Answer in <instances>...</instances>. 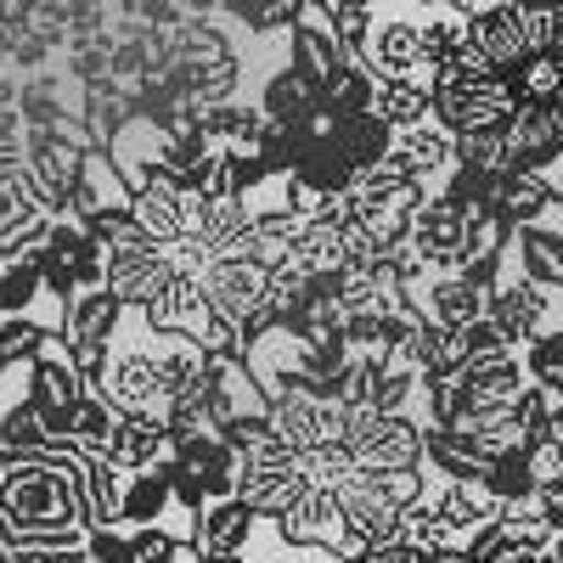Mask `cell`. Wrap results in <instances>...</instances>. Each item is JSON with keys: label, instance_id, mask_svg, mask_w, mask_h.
<instances>
[{"label": "cell", "instance_id": "8992f818", "mask_svg": "<svg viewBox=\"0 0 563 563\" xmlns=\"http://www.w3.org/2000/svg\"><path fill=\"white\" fill-rule=\"evenodd\" d=\"M282 63H288L310 90H321L327 79H333V74L350 63L344 40L333 34V23H327V12H321V0H305L299 23H294L288 34H282Z\"/></svg>", "mask_w": 563, "mask_h": 563}, {"label": "cell", "instance_id": "f1b7e54d", "mask_svg": "<svg viewBox=\"0 0 563 563\" xmlns=\"http://www.w3.org/2000/svg\"><path fill=\"white\" fill-rule=\"evenodd\" d=\"M45 440L52 434H45V422H40V411L29 400H12L7 411H0V451H34Z\"/></svg>", "mask_w": 563, "mask_h": 563}, {"label": "cell", "instance_id": "4fadbf2b", "mask_svg": "<svg viewBox=\"0 0 563 563\" xmlns=\"http://www.w3.org/2000/svg\"><path fill=\"white\" fill-rule=\"evenodd\" d=\"M260 519L238 501V496H220V501H203L192 512V530H186V552H249Z\"/></svg>", "mask_w": 563, "mask_h": 563}, {"label": "cell", "instance_id": "6da1fadb", "mask_svg": "<svg viewBox=\"0 0 563 563\" xmlns=\"http://www.w3.org/2000/svg\"><path fill=\"white\" fill-rule=\"evenodd\" d=\"M85 158H90V147H85L79 135L57 130V124H29L23 130V175H29V186L40 192V203L52 209V214H63V203L74 192Z\"/></svg>", "mask_w": 563, "mask_h": 563}, {"label": "cell", "instance_id": "30bf717a", "mask_svg": "<svg viewBox=\"0 0 563 563\" xmlns=\"http://www.w3.org/2000/svg\"><path fill=\"white\" fill-rule=\"evenodd\" d=\"M507 260H519L525 282H536V288H547V294H563V231H558V214L512 225L507 231Z\"/></svg>", "mask_w": 563, "mask_h": 563}, {"label": "cell", "instance_id": "e0dca14e", "mask_svg": "<svg viewBox=\"0 0 563 563\" xmlns=\"http://www.w3.org/2000/svg\"><path fill=\"white\" fill-rule=\"evenodd\" d=\"M113 474H141V467H153L158 456H169V440H164V422L153 417H113V429L97 451Z\"/></svg>", "mask_w": 563, "mask_h": 563}, {"label": "cell", "instance_id": "d590c367", "mask_svg": "<svg viewBox=\"0 0 563 563\" xmlns=\"http://www.w3.org/2000/svg\"><path fill=\"white\" fill-rule=\"evenodd\" d=\"M169 563H198V558H192V552H186V541H180V552H175Z\"/></svg>", "mask_w": 563, "mask_h": 563}, {"label": "cell", "instance_id": "cb8c5ba5", "mask_svg": "<svg viewBox=\"0 0 563 563\" xmlns=\"http://www.w3.org/2000/svg\"><path fill=\"white\" fill-rule=\"evenodd\" d=\"M512 355H519L530 389H541V395H563V333H558V327H552V333L525 339Z\"/></svg>", "mask_w": 563, "mask_h": 563}, {"label": "cell", "instance_id": "4316f807", "mask_svg": "<svg viewBox=\"0 0 563 563\" xmlns=\"http://www.w3.org/2000/svg\"><path fill=\"white\" fill-rule=\"evenodd\" d=\"M40 299H45V288H40L34 260L29 254L23 260H0V316H34Z\"/></svg>", "mask_w": 563, "mask_h": 563}, {"label": "cell", "instance_id": "d4e9b609", "mask_svg": "<svg viewBox=\"0 0 563 563\" xmlns=\"http://www.w3.org/2000/svg\"><path fill=\"white\" fill-rule=\"evenodd\" d=\"M372 85H378V79H372V74L350 57L333 79H327V85L316 90V102H321L327 113H333V119H339V113H366V108H372Z\"/></svg>", "mask_w": 563, "mask_h": 563}, {"label": "cell", "instance_id": "9a60e30c", "mask_svg": "<svg viewBox=\"0 0 563 563\" xmlns=\"http://www.w3.org/2000/svg\"><path fill=\"white\" fill-rule=\"evenodd\" d=\"M490 214L512 231L525 220H541V214H558V186L536 169H501L496 175V192H490Z\"/></svg>", "mask_w": 563, "mask_h": 563}, {"label": "cell", "instance_id": "7a4b0ae2", "mask_svg": "<svg viewBox=\"0 0 563 563\" xmlns=\"http://www.w3.org/2000/svg\"><path fill=\"white\" fill-rule=\"evenodd\" d=\"M512 113V90L501 74L467 79V85H434L429 90V119L445 135H467V130H501Z\"/></svg>", "mask_w": 563, "mask_h": 563}, {"label": "cell", "instance_id": "ffe728a7", "mask_svg": "<svg viewBox=\"0 0 563 563\" xmlns=\"http://www.w3.org/2000/svg\"><path fill=\"white\" fill-rule=\"evenodd\" d=\"M395 153L406 164V175L429 192V186H440V175L451 169V135L434 124V119H422L411 130H395Z\"/></svg>", "mask_w": 563, "mask_h": 563}, {"label": "cell", "instance_id": "4dcf8cb0", "mask_svg": "<svg viewBox=\"0 0 563 563\" xmlns=\"http://www.w3.org/2000/svg\"><path fill=\"white\" fill-rule=\"evenodd\" d=\"M339 563H422V552L406 547V541H389V547H372V552H355V558H339Z\"/></svg>", "mask_w": 563, "mask_h": 563}, {"label": "cell", "instance_id": "83f0119b", "mask_svg": "<svg viewBox=\"0 0 563 563\" xmlns=\"http://www.w3.org/2000/svg\"><path fill=\"white\" fill-rule=\"evenodd\" d=\"M108 429H113L108 400H102V395H79L74 422H68V445H74L79 456H97V451H102V440H108Z\"/></svg>", "mask_w": 563, "mask_h": 563}, {"label": "cell", "instance_id": "44dd1931", "mask_svg": "<svg viewBox=\"0 0 563 563\" xmlns=\"http://www.w3.org/2000/svg\"><path fill=\"white\" fill-rule=\"evenodd\" d=\"M333 147L344 153L350 169H366V164H378L395 147V130L378 113H339L333 119Z\"/></svg>", "mask_w": 563, "mask_h": 563}, {"label": "cell", "instance_id": "ba28073f", "mask_svg": "<svg viewBox=\"0 0 563 563\" xmlns=\"http://www.w3.org/2000/svg\"><path fill=\"white\" fill-rule=\"evenodd\" d=\"M169 260H175V249H169ZM203 282H198V271L186 265V260H175L169 265V276L158 282V294L141 305L135 316H141V327L147 333H186L192 339L198 333V321H203Z\"/></svg>", "mask_w": 563, "mask_h": 563}, {"label": "cell", "instance_id": "e575fe53", "mask_svg": "<svg viewBox=\"0 0 563 563\" xmlns=\"http://www.w3.org/2000/svg\"><path fill=\"white\" fill-rule=\"evenodd\" d=\"M198 563H243V552H192Z\"/></svg>", "mask_w": 563, "mask_h": 563}, {"label": "cell", "instance_id": "f546056e", "mask_svg": "<svg viewBox=\"0 0 563 563\" xmlns=\"http://www.w3.org/2000/svg\"><path fill=\"white\" fill-rule=\"evenodd\" d=\"M124 547H130V563H169L180 552V536L164 525H135L124 530Z\"/></svg>", "mask_w": 563, "mask_h": 563}, {"label": "cell", "instance_id": "7402d4cb", "mask_svg": "<svg viewBox=\"0 0 563 563\" xmlns=\"http://www.w3.org/2000/svg\"><path fill=\"white\" fill-rule=\"evenodd\" d=\"M254 108L265 113V119H276L282 130H294L310 108H316V90L288 68V63H276L265 79H260V97H254Z\"/></svg>", "mask_w": 563, "mask_h": 563}, {"label": "cell", "instance_id": "52a82bcc", "mask_svg": "<svg viewBox=\"0 0 563 563\" xmlns=\"http://www.w3.org/2000/svg\"><path fill=\"white\" fill-rule=\"evenodd\" d=\"M198 282H203V305L214 316H225L231 327H243L265 305V265L231 254V249L225 254H209V265L198 271Z\"/></svg>", "mask_w": 563, "mask_h": 563}, {"label": "cell", "instance_id": "7c38bea8", "mask_svg": "<svg viewBox=\"0 0 563 563\" xmlns=\"http://www.w3.org/2000/svg\"><path fill=\"white\" fill-rule=\"evenodd\" d=\"M406 299L417 305L422 321H440V327H467V321L485 316V294L467 276H456V271H429Z\"/></svg>", "mask_w": 563, "mask_h": 563}, {"label": "cell", "instance_id": "d6986e66", "mask_svg": "<svg viewBox=\"0 0 563 563\" xmlns=\"http://www.w3.org/2000/svg\"><path fill=\"white\" fill-rule=\"evenodd\" d=\"M169 456H175L180 467H192L209 501L231 496V485H238V451H231V445H225L214 429H209V434H192V440H180Z\"/></svg>", "mask_w": 563, "mask_h": 563}, {"label": "cell", "instance_id": "3957f363", "mask_svg": "<svg viewBox=\"0 0 563 563\" xmlns=\"http://www.w3.org/2000/svg\"><path fill=\"white\" fill-rule=\"evenodd\" d=\"M485 321L501 333V344H525V339L558 327V294L525 282L519 271H501L496 288L485 294Z\"/></svg>", "mask_w": 563, "mask_h": 563}, {"label": "cell", "instance_id": "ac0fdd59", "mask_svg": "<svg viewBox=\"0 0 563 563\" xmlns=\"http://www.w3.org/2000/svg\"><path fill=\"white\" fill-rule=\"evenodd\" d=\"M169 479H164V456L153 467H141V474H124L119 479V507H113V525L135 530V525H164L169 519ZM169 530V525H164Z\"/></svg>", "mask_w": 563, "mask_h": 563}, {"label": "cell", "instance_id": "277c9868", "mask_svg": "<svg viewBox=\"0 0 563 563\" xmlns=\"http://www.w3.org/2000/svg\"><path fill=\"white\" fill-rule=\"evenodd\" d=\"M23 366H29V406L40 411L45 434H52V440H68L74 406H79V395H90V389L79 384V372H74V361H68L63 339H52L45 350H34Z\"/></svg>", "mask_w": 563, "mask_h": 563}, {"label": "cell", "instance_id": "5b68a950", "mask_svg": "<svg viewBox=\"0 0 563 563\" xmlns=\"http://www.w3.org/2000/svg\"><path fill=\"white\" fill-rule=\"evenodd\" d=\"M462 238H467V209H456L445 192H417L411 225H406V249L429 265V271H462Z\"/></svg>", "mask_w": 563, "mask_h": 563}, {"label": "cell", "instance_id": "836d02e7", "mask_svg": "<svg viewBox=\"0 0 563 563\" xmlns=\"http://www.w3.org/2000/svg\"><path fill=\"white\" fill-rule=\"evenodd\" d=\"M422 563H474L462 547H434V552H422Z\"/></svg>", "mask_w": 563, "mask_h": 563}, {"label": "cell", "instance_id": "484cf974", "mask_svg": "<svg viewBox=\"0 0 563 563\" xmlns=\"http://www.w3.org/2000/svg\"><path fill=\"white\" fill-rule=\"evenodd\" d=\"M52 339L57 333L40 316H0V378H7L12 366H23L34 350H45Z\"/></svg>", "mask_w": 563, "mask_h": 563}, {"label": "cell", "instance_id": "1f68e13d", "mask_svg": "<svg viewBox=\"0 0 563 563\" xmlns=\"http://www.w3.org/2000/svg\"><path fill=\"white\" fill-rule=\"evenodd\" d=\"M265 525H271V519H265ZM243 563H294V547L282 541L276 525H271V552H265V558H249V552H243Z\"/></svg>", "mask_w": 563, "mask_h": 563}, {"label": "cell", "instance_id": "9c48e42d", "mask_svg": "<svg viewBox=\"0 0 563 563\" xmlns=\"http://www.w3.org/2000/svg\"><path fill=\"white\" fill-rule=\"evenodd\" d=\"M169 249H158V243H141V249H102V288L119 299V305H130V310H141L153 294H158V282L169 276Z\"/></svg>", "mask_w": 563, "mask_h": 563}, {"label": "cell", "instance_id": "8fae6325", "mask_svg": "<svg viewBox=\"0 0 563 563\" xmlns=\"http://www.w3.org/2000/svg\"><path fill=\"white\" fill-rule=\"evenodd\" d=\"M462 34H467V45H474V52H479L496 74L512 68L519 57H530V45H525V12L512 7V0H496V7L462 18Z\"/></svg>", "mask_w": 563, "mask_h": 563}, {"label": "cell", "instance_id": "2e32d148", "mask_svg": "<svg viewBox=\"0 0 563 563\" xmlns=\"http://www.w3.org/2000/svg\"><path fill=\"white\" fill-rule=\"evenodd\" d=\"M124 209H130V220L147 231V238L158 243V249H175L180 243V220H186V192L180 186H169L164 175H153V180H141L135 192L124 198Z\"/></svg>", "mask_w": 563, "mask_h": 563}, {"label": "cell", "instance_id": "5bb4252c", "mask_svg": "<svg viewBox=\"0 0 563 563\" xmlns=\"http://www.w3.org/2000/svg\"><path fill=\"white\" fill-rule=\"evenodd\" d=\"M119 321H124V305L108 288H79V294L63 299L57 339L63 344H113L119 339Z\"/></svg>", "mask_w": 563, "mask_h": 563}, {"label": "cell", "instance_id": "603a6c76", "mask_svg": "<svg viewBox=\"0 0 563 563\" xmlns=\"http://www.w3.org/2000/svg\"><path fill=\"white\" fill-rule=\"evenodd\" d=\"M389 130H411L429 119V79H378L372 85V108Z\"/></svg>", "mask_w": 563, "mask_h": 563}, {"label": "cell", "instance_id": "d6a6232c", "mask_svg": "<svg viewBox=\"0 0 563 563\" xmlns=\"http://www.w3.org/2000/svg\"><path fill=\"white\" fill-rule=\"evenodd\" d=\"M321 12H378V0H321Z\"/></svg>", "mask_w": 563, "mask_h": 563}]
</instances>
